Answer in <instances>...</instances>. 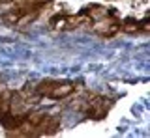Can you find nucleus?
I'll return each instance as SVG.
<instances>
[{"mask_svg": "<svg viewBox=\"0 0 150 138\" xmlns=\"http://www.w3.org/2000/svg\"><path fill=\"white\" fill-rule=\"evenodd\" d=\"M75 91V84H71V82H54L53 88H51L49 91H47L45 97H51L54 101H60V99H66L68 95H71Z\"/></svg>", "mask_w": 150, "mask_h": 138, "instance_id": "1", "label": "nucleus"}, {"mask_svg": "<svg viewBox=\"0 0 150 138\" xmlns=\"http://www.w3.org/2000/svg\"><path fill=\"white\" fill-rule=\"evenodd\" d=\"M120 28L124 30V32H129V34H131V32H137V30H139V24H137V21L128 19L124 24H120Z\"/></svg>", "mask_w": 150, "mask_h": 138, "instance_id": "2", "label": "nucleus"}, {"mask_svg": "<svg viewBox=\"0 0 150 138\" xmlns=\"http://www.w3.org/2000/svg\"><path fill=\"white\" fill-rule=\"evenodd\" d=\"M4 2H13V0H0V4H4Z\"/></svg>", "mask_w": 150, "mask_h": 138, "instance_id": "3", "label": "nucleus"}]
</instances>
